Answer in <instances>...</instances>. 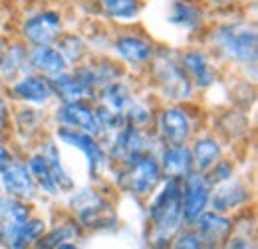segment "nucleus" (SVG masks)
<instances>
[{"mask_svg": "<svg viewBox=\"0 0 258 249\" xmlns=\"http://www.w3.org/2000/svg\"><path fill=\"white\" fill-rule=\"evenodd\" d=\"M199 42L213 54L225 73H238L256 85L258 30L256 20L246 10L211 16Z\"/></svg>", "mask_w": 258, "mask_h": 249, "instance_id": "obj_1", "label": "nucleus"}, {"mask_svg": "<svg viewBox=\"0 0 258 249\" xmlns=\"http://www.w3.org/2000/svg\"><path fill=\"white\" fill-rule=\"evenodd\" d=\"M143 243L145 249H169L173 237L185 227L181 214V180L165 178L143 204Z\"/></svg>", "mask_w": 258, "mask_h": 249, "instance_id": "obj_2", "label": "nucleus"}, {"mask_svg": "<svg viewBox=\"0 0 258 249\" xmlns=\"http://www.w3.org/2000/svg\"><path fill=\"white\" fill-rule=\"evenodd\" d=\"M117 194L109 182L103 184H84L76 186L64 196V212L76 219L88 233H109L121 227V218L117 212Z\"/></svg>", "mask_w": 258, "mask_h": 249, "instance_id": "obj_3", "label": "nucleus"}, {"mask_svg": "<svg viewBox=\"0 0 258 249\" xmlns=\"http://www.w3.org/2000/svg\"><path fill=\"white\" fill-rule=\"evenodd\" d=\"M141 85L159 101V105L199 101L193 83L179 65L177 48L163 42H159L153 60L141 77Z\"/></svg>", "mask_w": 258, "mask_h": 249, "instance_id": "obj_4", "label": "nucleus"}, {"mask_svg": "<svg viewBox=\"0 0 258 249\" xmlns=\"http://www.w3.org/2000/svg\"><path fill=\"white\" fill-rule=\"evenodd\" d=\"M209 109L201 105V101L193 103H169L159 105L153 135L159 145H189L195 135L207 127Z\"/></svg>", "mask_w": 258, "mask_h": 249, "instance_id": "obj_5", "label": "nucleus"}, {"mask_svg": "<svg viewBox=\"0 0 258 249\" xmlns=\"http://www.w3.org/2000/svg\"><path fill=\"white\" fill-rule=\"evenodd\" d=\"M165 180L157 160V153L145 155L125 166H115L109 170L107 182L113 192L121 198H129L143 204Z\"/></svg>", "mask_w": 258, "mask_h": 249, "instance_id": "obj_6", "label": "nucleus"}, {"mask_svg": "<svg viewBox=\"0 0 258 249\" xmlns=\"http://www.w3.org/2000/svg\"><path fill=\"white\" fill-rule=\"evenodd\" d=\"M70 26L64 8L38 4L32 10L18 14L14 18L10 34L28 48H34V46H54L56 40Z\"/></svg>", "mask_w": 258, "mask_h": 249, "instance_id": "obj_7", "label": "nucleus"}, {"mask_svg": "<svg viewBox=\"0 0 258 249\" xmlns=\"http://www.w3.org/2000/svg\"><path fill=\"white\" fill-rule=\"evenodd\" d=\"M157 48H159V40L147 30L139 28L137 24L125 28H113L109 42V56H113L121 63L129 75L141 79Z\"/></svg>", "mask_w": 258, "mask_h": 249, "instance_id": "obj_8", "label": "nucleus"}, {"mask_svg": "<svg viewBox=\"0 0 258 249\" xmlns=\"http://www.w3.org/2000/svg\"><path fill=\"white\" fill-rule=\"evenodd\" d=\"M50 133L58 141L60 147L78 151L80 155L84 156L88 182H92V184L107 182L111 164L107 160L103 141L99 137H94V135L84 133V131H76V129H66V127H52Z\"/></svg>", "mask_w": 258, "mask_h": 249, "instance_id": "obj_9", "label": "nucleus"}, {"mask_svg": "<svg viewBox=\"0 0 258 249\" xmlns=\"http://www.w3.org/2000/svg\"><path fill=\"white\" fill-rule=\"evenodd\" d=\"M177 60L189 81L193 83L197 95H207L225 79L223 67L201 42L177 48Z\"/></svg>", "mask_w": 258, "mask_h": 249, "instance_id": "obj_10", "label": "nucleus"}, {"mask_svg": "<svg viewBox=\"0 0 258 249\" xmlns=\"http://www.w3.org/2000/svg\"><path fill=\"white\" fill-rule=\"evenodd\" d=\"M103 147H105L107 160H109L111 168H115V166L131 164L145 155L157 153V149L161 145L155 139L153 131L123 125L115 135H111L107 141H103Z\"/></svg>", "mask_w": 258, "mask_h": 249, "instance_id": "obj_11", "label": "nucleus"}, {"mask_svg": "<svg viewBox=\"0 0 258 249\" xmlns=\"http://www.w3.org/2000/svg\"><path fill=\"white\" fill-rule=\"evenodd\" d=\"M52 123L48 109L14 105L10 119V143L18 155H26L46 135H50Z\"/></svg>", "mask_w": 258, "mask_h": 249, "instance_id": "obj_12", "label": "nucleus"}, {"mask_svg": "<svg viewBox=\"0 0 258 249\" xmlns=\"http://www.w3.org/2000/svg\"><path fill=\"white\" fill-rule=\"evenodd\" d=\"M165 22L177 30L187 44L199 42L211 22V12L203 0H165Z\"/></svg>", "mask_w": 258, "mask_h": 249, "instance_id": "obj_13", "label": "nucleus"}, {"mask_svg": "<svg viewBox=\"0 0 258 249\" xmlns=\"http://www.w3.org/2000/svg\"><path fill=\"white\" fill-rule=\"evenodd\" d=\"M254 202H256V192H254L252 180L238 172L234 178L213 186L211 208L209 210L238 216L246 210H252Z\"/></svg>", "mask_w": 258, "mask_h": 249, "instance_id": "obj_14", "label": "nucleus"}, {"mask_svg": "<svg viewBox=\"0 0 258 249\" xmlns=\"http://www.w3.org/2000/svg\"><path fill=\"white\" fill-rule=\"evenodd\" d=\"M207 127L223 139L228 149L244 147V143H248L254 133V125L248 111L238 109L234 105H226L225 109L219 111H209Z\"/></svg>", "mask_w": 258, "mask_h": 249, "instance_id": "obj_15", "label": "nucleus"}, {"mask_svg": "<svg viewBox=\"0 0 258 249\" xmlns=\"http://www.w3.org/2000/svg\"><path fill=\"white\" fill-rule=\"evenodd\" d=\"M213 182L207 172H191L181 180V214L185 227H191L197 218L211 208Z\"/></svg>", "mask_w": 258, "mask_h": 249, "instance_id": "obj_16", "label": "nucleus"}, {"mask_svg": "<svg viewBox=\"0 0 258 249\" xmlns=\"http://www.w3.org/2000/svg\"><path fill=\"white\" fill-rule=\"evenodd\" d=\"M2 89L12 105H28V107L50 109L56 103L50 79H46L34 71L18 77L16 81H12L10 85H6Z\"/></svg>", "mask_w": 258, "mask_h": 249, "instance_id": "obj_17", "label": "nucleus"}, {"mask_svg": "<svg viewBox=\"0 0 258 249\" xmlns=\"http://www.w3.org/2000/svg\"><path fill=\"white\" fill-rule=\"evenodd\" d=\"M50 123L52 127H66L90 133L94 137H99V129L96 121V107L92 101H64L54 103L50 109Z\"/></svg>", "mask_w": 258, "mask_h": 249, "instance_id": "obj_18", "label": "nucleus"}, {"mask_svg": "<svg viewBox=\"0 0 258 249\" xmlns=\"http://www.w3.org/2000/svg\"><path fill=\"white\" fill-rule=\"evenodd\" d=\"M0 186H2V194L22 200V202H30V204H38L42 200L40 190L34 182L32 174L26 166L24 155H14V158L6 164V168L0 172Z\"/></svg>", "mask_w": 258, "mask_h": 249, "instance_id": "obj_19", "label": "nucleus"}, {"mask_svg": "<svg viewBox=\"0 0 258 249\" xmlns=\"http://www.w3.org/2000/svg\"><path fill=\"white\" fill-rule=\"evenodd\" d=\"M145 10V0H92V16L109 28L137 26Z\"/></svg>", "mask_w": 258, "mask_h": 249, "instance_id": "obj_20", "label": "nucleus"}, {"mask_svg": "<svg viewBox=\"0 0 258 249\" xmlns=\"http://www.w3.org/2000/svg\"><path fill=\"white\" fill-rule=\"evenodd\" d=\"M36 210V204L0 196V249H10L16 233Z\"/></svg>", "mask_w": 258, "mask_h": 249, "instance_id": "obj_21", "label": "nucleus"}, {"mask_svg": "<svg viewBox=\"0 0 258 249\" xmlns=\"http://www.w3.org/2000/svg\"><path fill=\"white\" fill-rule=\"evenodd\" d=\"M34 149L46 158V162H48V166H50L52 178H54V182H56V188H58L60 196H62V198L68 196L74 188L78 186V182H76L74 174H72V172L68 170V166H66L64 155H62V147L58 145V141H56V139L52 137V133H50V135H46L42 141H38V145H36Z\"/></svg>", "mask_w": 258, "mask_h": 249, "instance_id": "obj_22", "label": "nucleus"}, {"mask_svg": "<svg viewBox=\"0 0 258 249\" xmlns=\"http://www.w3.org/2000/svg\"><path fill=\"white\" fill-rule=\"evenodd\" d=\"M189 149L193 155V164L197 172H209L211 166L230 151L223 143V139L217 133H213L209 127L201 129L189 141Z\"/></svg>", "mask_w": 258, "mask_h": 249, "instance_id": "obj_23", "label": "nucleus"}, {"mask_svg": "<svg viewBox=\"0 0 258 249\" xmlns=\"http://www.w3.org/2000/svg\"><path fill=\"white\" fill-rule=\"evenodd\" d=\"M84 237H86V231L82 229V225L70 214H66L64 210H60L56 212V216L50 221L48 229L42 233V237L30 249H56L62 241H68V239L80 241Z\"/></svg>", "mask_w": 258, "mask_h": 249, "instance_id": "obj_24", "label": "nucleus"}, {"mask_svg": "<svg viewBox=\"0 0 258 249\" xmlns=\"http://www.w3.org/2000/svg\"><path fill=\"white\" fill-rule=\"evenodd\" d=\"M191 227L199 233V237L207 245L221 247L234 229V216L221 214V212H215V210H207L197 218V221Z\"/></svg>", "mask_w": 258, "mask_h": 249, "instance_id": "obj_25", "label": "nucleus"}, {"mask_svg": "<svg viewBox=\"0 0 258 249\" xmlns=\"http://www.w3.org/2000/svg\"><path fill=\"white\" fill-rule=\"evenodd\" d=\"M157 160L161 166L163 178L183 180L195 172L193 155L189 145H161L157 149Z\"/></svg>", "mask_w": 258, "mask_h": 249, "instance_id": "obj_26", "label": "nucleus"}, {"mask_svg": "<svg viewBox=\"0 0 258 249\" xmlns=\"http://www.w3.org/2000/svg\"><path fill=\"white\" fill-rule=\"evenodd\" d=\"M28 54H30V48L12 36L0 60V87H6L18 77L32 71Z\"/></svg>", "mask_w": 258, "mask_h": 249, "instance_id": "obj_27", "label": "nucleus"}, {"mask_svg": "<svg viewBox=\"0 0 258 249\" xmlns=\"http://www.w3.org/2000/svg\"><path fill=\"white\" fill-rule=\"evenodd\" d=\"M141 87V79L139 77H133V75H127L119 81H113L105 87H101L97 91V97L94 103H99L115 113H123L127 109V105L131 103L133 95L139 91Z\"/></svg>", "mask_w": 258, "mask_h": 249, "instance_id": "obj_28", "label": "nucleus"}, {"mask_svg": "<svg viewBox=\"0 0 258 249\" xmlns=\"http://www.w3.org/2000/svg\"><path fill=\"white\" fill-rule=\"evenodd\" d=\"M159 109V101L149 93L143 85L139 87V91L133 95L131 103L127 105V109L123 111V119L125 125H131L135 129H153V121Z\"/></svg>", "mask_w": 258, "mask_h": 249, "instance_id": "obj_29", "label": "nucleus"}, {"mask_svg": "<svg viewBox=\"0 0 258 249\" xmlns=\"http://www.w3.org/2000/svg\"><path fill=\"white\" fill-rule=\"evenodd\" d=\"M219 249H258L254 208L234 216V229Z\"/></svg>", "mask_w": 258, "mask_h": 249, "instance_id": "obj_30", "label": "nucleus"}, {"mask_svg": "<svg viewBox=\"0 0 258 249\" xmlns=\"http://www.w3.org/2000/svg\"><path fill=\"white\" fill-rule=\"evenodd\" d=\"M56 50L60 52V56L64 58L68 67H76L80 63L92 58V50L90 44L84 36V32L80 28H68V30L56 40Z\"/></svg>", "mask_w": 258, "mask_h": 249, "instance_id": "obj_31", "label": "nucleus"}, {"mask_svg": "<svg viewBox=\"0 0 258 249\" xmlns=\"http://www.w3.org/2000/svg\"><path fill=\"white\" fill-rule=\"evenodd\" d=\"M28 58H30V67L34 73H40L50 81L70 69L64 58L60 56V52L56 50V46H34L30 48Z\"/></svg>", "mask_w": 258, "mask_h": 249, "instance_id": "obj_32", "label": "nucleus"}, {"mask_svg": "<svg viewBox=\"0 0 258 249\" xmlns=\"http://www.w3.org/2000/svg\"><path fill=\"white\" fill-rule=\"evenodd\" d=\"M24 160H26V166L32 174L34 182L40 190V196L42 200H62L58 188H56V182L52 178V172H50V166L46 162V158L40 155L36 149H30L26 155H24Z\"/></svg>", "mask_w": 258, "mask_h": 249, "instance_id": "obj_33", "label": "nucleus"}, {"mask_svg": "<svg viewBox=\"0 0 258 249\" xmlns=\"http://www.w3.org/2000/svg\"><path fill=\"white\" fill-rule=\"evenodd\" d=\"M92 67H94V75H96V85L97 91L113 81H119L123 77H127L129 73L125 71V67L117 62L113 56L109 54H99V56H92L90 58Z\"/></svg>", "mask_w": 258, "mask_h": 249, "instance_id": "obj_34", "label": "nucleus"}, {"mask_svg": "<svg viewBox=\"0 0 258 249\" xmlns=\"http://www.w3.org/2000/svg\"><path fill=\"white\" fill-rule=\"evenodd\" d=\"M52 93L56 103H64V101H92L90 95L86 91V87L80 83V79L72 73V69H68L64 73H60L58 77H54L52 81Z\"/></svg>", "mask_w": 258, "mask_h": 249, "instance_id": "obj_35", "label": "nucleus"}, {"mask_svg": "<svg viewBox=\"0 0 258 249\" xmlns=\"http://www.w3.org/2000/svg\"><path fill=\"white\" fill-rule=\"evenodd\" d=\"M48 225H50V219L36 210L32 216L26 219V223L20 227V231L16 233L10 249H30L42 237V233L48 229Z\"/></svg>", "mask_w": 258, "mask_h": 249, "instance_id": "obj_36", "label": "nucleus"}, {"mask_svg": "<svg viewBox=\"0 0 258 249\" xmlns=\"http://www.w3.org/2000/svg\"><path fill=\"white\" fill-rule=\"evenodd\" d=\"M96 107V121H97V129H99V139L101 141H107L111 135H115L123 125H125V119H123V113H115L99 103H94Z\"/></svg>", "mask_w": 258, "mask_h": 249, "instance_id": "obj_37", "label": "nucleus"}, {"mask_svg": "<svg viewBox=\"0 0 258 249\" xmlns=\"http://www.w3.org/2000/svg\"><path fill=\"white\" fill-rule=\"evenodd\" d=\"M238 172H240L238 156L228 151L226 155H223L213 166H211V170L207 172V176L211 178L213 184H221V182H226V180L234 178Z\"/></svg>", "mask_w": 258, "mask_h": 249, "instance_id": "obj_38", "label": "nucleus"}, {"mask_svg": "<svg viewBox=\"0 0 258 249\" xmlns=\"http://www.w3.org/2000/svg\"><path fill=\"white\" fill-rule=\"evenodd\" d=\"M169 249H211V245H207L199 233L195 231L193 227H183L171 241Z\"/></svg>", "mask_w": 258, "mask_h": 249, "instance_id": "obj_39", "label": "nucleus"}, {"mask_svg": "<svg viewBox=\"0 0 258 249\" xmlns=\"http://www.w3.org/2000/svg\"><path fill=\"white\" fill-rule=\"evenodd\" d=\"M203 4L211 12V16H221V14L246 10V0H203Z\"/></svg>", "mask_w": 258, "mask_h": 249, "instance_id": "obj_40", "label": "nucleus"}, {"mask_svg": "<svg viewBox=\"0 0 258 249\" xmlns=\"http://www.w3.org/2000/svg\"><path fill=\"white\" fill-rule=\"evenodd\" d=\"M12 109L14 105L6 97L4 89L0 87V141L10 139V119H12Z\"/></svg>", "mask_w": 258, "mask_h": 249, "instance_id": "obj_41", "label": "nucleus"}, {"mask_svg": "<svg viewBox=\"0 0 258 249\" xmlns=\"http://www.w3.org/2000/svg\"><path fill=\"white\" fill-rule=\"evenodd\" d=\"M14 155H16V151H14L12 143L10 141H0V172L6 168V164L14 158Z\"/></svg>", "mask_w": 258, "mask_h": 249, "instance_id": "obj_42", "label": "nucleus"}, {"mask_svg": "<svg viewBox=\"0 0 258 249\" xmlns=\"http://www.w3.org/2000/svg\"><path fill=\"white\" fill-rule=\"evenodd\" d=\"M10 38H12V34H8V32H2V30H0V60H2L4 52H6V46H8Z\"/></svg>", "mask_w": 258, "mask_h": 249, "instance_id": "obj_43", "label": "nucleus"}, {"mask_svg": "<svg viewBox=\"0 0 258 249\" xmlns=\"http://www.w3.org/2000/svg\"><path fill=\"white\" fill-rule=\"evenodd\" d=\"M56 249H82L80 247V241H74V239H68V241H62Z\"/></svg>", "mask_w": 258, "mask_h": 249, "instance_id": "obj_44", "label": "nucleus"}, {"mask_svg": "<svg viewBox=\"0 0 258 249\" xmlns=\"http://www.w3.org/2000/svg\"><path fill=\"white\" fill-rule=\"evenodd\" d=\"M0 2H14V0H0Z\"/></svg>", "mask_w": 258, "mask_h": 249, "instance_id": "obj_45", "label": "nucleus"}, {"mask_svg": "<svg viewBox=\"0 0 258 249\" xmlns=\"http://www.w3.org/2000/svg\"><path fill=\"white\" fill-rule=\"evenodd\" d=\"M0 196H2V186H0Z\"/></svg>", "mask_w": 258, "mask_h": 249, "instance_id": "obj_46", "label": "nucleus"}, {"mask_svg": "<svg viewBox=\"0 0 258 249\" xmlns=\"http://www.w3.org/2000/svg\"><path fill=\"white\" fill-rule=\"evenodd\" d=\"M211 249H219V247H213V245H211Z\"/></svg>", "mask_w": 258, "mask_h": 249, "instance_id": "obj_47", "label": "nucleus"}]
</instances>
